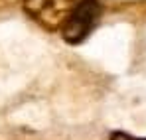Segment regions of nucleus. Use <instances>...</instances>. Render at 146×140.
Masks as SVG:
<instances>
[{"label":"nucleus","mask_w":146,"mask_h":140,"mask_svg":"<svg viewBox=\"0 0 146 140\" xmlns=\"http://www.w3.org/2000/svg\"><path fill=\"white\" fill-rule=\"evenodd\" d=\"M103 6L99 0H81L73 6L69 18L61 26V34L63 40L67 44H81L97 26L99 18H101Z\"/></svg>","instance_id":"f257e3e1"},{"label":"nucleus","mask_w":146,"mask_h":140,"mask_svg":"<svg viewBox=\"0 0 146 140\" xmlns=\"http://www.w3.org/2000/svg\"><path fill=\"white\" fill-rule=\"evenodd\" d=\"M75 4V0H24V10L40 26L53 32L65 24Z\"/></svg>","instance_id":"f03ea898"},{"label":"nucleus","mask_w":146,"mask_h":140,"mask_svg":"<svg viewBox=\"0 0 146 140\" xmlns=\"http://www.w3.org/2000/svg\"><path fill=\"white\" fill-rule=\"evenodd\" d=\"M111 140H146V138H136V136H130V134H126V132H115Z\"/></svg>","instance_id":"7ed1b4c3"}]
</instances>
